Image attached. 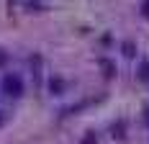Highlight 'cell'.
I'll return each mask as SVG.
<instances>
[{"label": "cell", "instance_id": "6da1fadb", "mask_svg": "<svg viewBox=\"0 0 149 144\" xmlns=\"http://www.w3.org/2000/svg\"><path fill=\"white\" fill-rule=\"evenodd\" d=\"M0 90L8 95V98H21L23 95V77L18 75V72H5L3 75V80H0Z\"/></svg>", "mask_w": 149, "mask_h": 144}, {"label": "cell", "instance_id": "7a4b0ae2", "mask_svg": "<svg viewBox=\"0 0 149 144\" xmlns=\"http://www.w3.org/2000/svg\"><path fill=\"white\" fill-rule=\"evenodd\" d=\"M49 90H52V95H62V93L67 90V82H64L62 77H52V80H49Z\"/></svg>", "mask_w": 149, "mask_h": 144}, {"label": "cell", "instance_id": "3957f363", "mask_svg": "<svg viewBox=\"0 0 149 144\" xmlns=\"http://www.w3.org/2000/svg\"><path fill=\"white\" fill-rule=\"evenodd\" d=\"M100 67H103V75L108 77V80H111V77L116 75V64H113L111 59H100Z\"/></svg>", "mask_w": 149, "mask_h": 144}, {"label": "cell", "instance_id": "277c9868", "mask_svg": "<svg viewBox=\"0 0 149 144\" xmlns=\"http://www.w3.org/2000/svg\"><path fill=\"white\" fill-rule=\"evenodd\" d=\"M121 52H123V57L131 59V57L136 54V44H134V41H123V44H121Z\"/></svg>", "mask_w": 149, "mask_h": 144}, {"label": "cell", "instance_id": "5b68a950", "mask_svg": "<svg viewBox=\"0 0 149 144\" xmlns=\"http://www.w3.org/2000/svg\"><path fill=\"white\" fill-rule=\"evenodd\" d=\"M136 77H139L141 82H149V62H141V64H139V72H136Z\"/></svg>", "mask_w": 149, "mask_h": 144}, {"label": "cell", "instance_id": "8992f818", "mask_svg": "<svg viewBox=\"0 0 149 144\" xmlns=\"http://www.w3.org/2000/svg\"><path fill=\"white\" fill-rule=\"evenodd\" d=\"M80 144H98V134L95 131H85V136L80 139Z\"/></svg>", "mask_w": 149, "mask_h": 144}, {"label": "cell", "instance_id": "52a82bcc", "mask_svg": "<svg viewBox=\"0 0 149 144\" xmlns=\"http://www.w3.org/2000/svg\"><path fill=\"white\" fill-rule=\"evenodd\" d=\"M123 129H126V124H123V121H118V124L113 126V136H116V139H121V136H123Z\"/></svg>", "mask_w": 149, "mask_h": 144}, {"label": "cell", "instance_id": "ba28073f", "mask_svg": "<svg viewBox=\"0 0 149 144\" xmlns=\"http://www.w3.org/2000/svg\"><path fill=\"white\" fill-rule=\"evenodd\" d=\"M141 15L149 21V0H144V3H141Z\"/></svg>", "mask_w": 149, "mask_h": 144}, {"label": "cell", "instance_id": "9c48e42d", "mask_svg": "<svg viewBox=\"0 0 149 144\" xmlns=\"http://www.w3.org/2000/svg\"><path fill=\"white\" fill-rule=\"evenodd\" d=\"M5 62H8V54H5V52H3V49H0V67H3V64H5Z\"/></svg>", "mask_w": 149, "mask_h": 144}, {"label": "cell", "instance_id": "30bf717a", "mask_svg": "<svg viewBox=\"0 0 149 144\" xmlns=\"http://www.w3.org/2000/svg\"><path fill=\"white\" fill-rule=\"evenodd\" d=\"M144 121H147V124H149V108H147V111H144Z\"/></svg>", "mask_w": 149, "mask_h": 144}, {"label": "cell", "instance_id": "8fae6325", "mask_svg": "<svg viewBox=\"0 0 149 144\" xmlns=\"http://www.w3.org/2000/svg\"><path fill=\"white\" fill-rule=\"evenodd\" d=\"M3 121H5V118H3V116H0V126H3Z\"/></svg>", "mask_w": 149, "mask_h": 144}]
</instances>
